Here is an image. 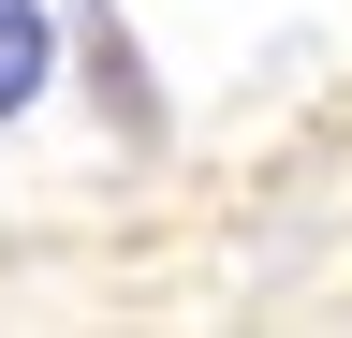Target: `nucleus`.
Returning <instances> with one entry per match:
<instances>
[{"mask_svg":"<svg viewBox=\"0 0 352 338\" xmlns=\"http://www.w3.org/2000/svg\"><path fill=\"white\" fill-rule=\"evenodd\" d=\"M44 103V0H0V118Z\"/></svg>","mask_w":352,"mask_h":338,"instance_id":"1","label":"nucleus"}]
</instances>
